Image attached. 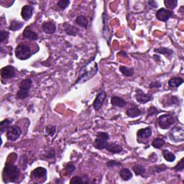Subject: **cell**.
<instances>
[{
  "instance_id": "obj_10",
  "label": "cell",
  "mask_w": 184,
  "mask_h": 184,
  "mask_svg": "<svg viewBox=\"0 0 184 184\" xmlns=\"http://www.w3.org/2000/svg\"><path fill=\"white\" fill-rule=\"evenodd\" d=\"M135 99L140 104H146L148 101L152 100V96L150 94H145L141 89H137L136 90V94H135Z\"/></svg>"
},
{
  "instance_id": "obj_12",
  "label": "cell",
  "mask_w": 184,
  "mask_h": 184,
  "mask_svg": "<svg viewBox=\"0 0 184 184\" xmlns=\"http://www.w3.org/2000/svg\"><path fill=\"white\" fill-rule=\"evenodd\" d=\"M42 28L44 32H45L46 34H53L55 33L56 31V26L55 24L52 21H48V22H43V25H42Z\"/></svg>"
},
{
  "instance_id": "obj_25",
  "label": "cell",
  "mask_w": 184,
  "mask_h": 184,
  "mask_svg": "<svg viewBox=\"0 0 184 184\" xmlns=\"http://www.w3.org/2000/svg\"><path fill=\"white\" fill-rule=\"evenodd\" d=\"M23 26H24V23L23 22L17 20H13L11 22L9 29L12 30V31H17V30H20Z\"/></svg>"
},
{
  "instance_id": "obj_23",
  "label": "cell",
  "mask_w": 184,
  "mask_h": 184,
  "mask_svg": "<svg viewBox=\"0 0 184 184\" xmlns=\"http://www.w3.org/2000/svg\"><path fill=\"white\" fill-rule=\"evenodd\" d=\"M78 29L77 27L73 26V25H65V32H66L67 35L72 36H76L78 32Z\"/></svg>"
},
{
  "instance_id": "obj_37",
  "label": "cell",
  "mask_w": 184,
  "mask_h": 184,
  "mask_svg": "<svg viewBox=\"0 0 184 184\" xmlns=\"http://www.w3.org/2000/svg\"><path fill=\"white\" fill-rule=\"evenodd\" d=\"M65 170H66L67 176H71V175L73 173V172L76 170V166L73 164L72 163H68L65 167Z\"/></svg>"
},
{
  "instance_id": "obj_40",
  "label": "cell",
  "mask_w": 184,
  "mask_h": 184,
  "mask_svg": "<svg viewBox=\"0 0 184 184\" xmlns=\"http://www.w3.org/2000/svg\"><path fill=\"white\" fill-rule=\"evenodd\" d=\"M183 160H184V159L183 158H182V159H181L180 161H179V163L178 164H177L176 166L174 167V170L176 171H183V168H184V164H183Z\"/></svg>"
},
{
  "instance_id": "obj_7",
  "label": "cell",
  "mask_w": 184,
  "mask_h": 184,
  "mask_svg": "<svg viewBox=\"0 0 184 184\" xmlns=\"http://www.w3.org/2000/svg\"><path fill=\"white\" fill-rule=\"evenodd\" d=\"M21 134H22V130L18 126L10 127L7 130V137L9 140L12 142L19 139Z\"/></svg>"
},
{
  "instance_id": "obj_17",
  "label": "cell",
  "mask_w": 184,
  "mask_h": 184,
  "mask_svg": "<svg viewBox=\"0 0 184 184\" xmlns=\"http://www.w3.org/2000/svg\"><path fill=\"white\" fill-rule=\"evenodd\" d=\"M46 175H47V170L43 167H37L32 172V176L37 179L44 178L46 176Z\"/></svg>"
},
{
  "instance_id": "obj_39",
  "label": "cell",
  "mask_w": 184,
  "mask_h": 184,
  "mask_svg": "<svg viewBox=\"0 0 184 184\" xmlns=\"http://www.w3.org/2000/svg\"><path fill=\"white\" fill-rule=\"evenodd\" d=\"M70 183H71V184H73V183H84V181H83V178H81V177L76 176L73 177V178H71Z\"/></svg>"
},
{
  "instance_id": "obj_3",
  "label": "cell",
  "mask_w": 184,
  "mask_h": 184,
  "mask_svg": "<svg viewBox=\"0 0 184 184\" xmlns=\"http://www.w3.org/2000/svg\"><path fill=\"white\" fill-rule=\"evenodd\" d=\"M109 134L106 132H99L97 133V138L94 143V147L98 150H104L106 149L107 144H108Z\"/></svg>"
},
{
  "instance_id": "obj_18",
  "label": "cell",
  "mask_w": 184,
  "mask_h": 184,
  "mask_svg": "<svg viewBox=\"0 0 184 184\" xmlns=\"http://www.w3.org/2000/svg\"><path fill=\"white\" fill-rule=\"evenodd\" d=\"M111 103L114 106L121 107V108H123V107H125L127 105V102L125 101L124 99L120 97H115V96L111 97Z\"/></svg>"
},
{
  "instance_id": "obj_34",
  "label": "cell",
  "mask_w": 184,
  "mask_h": 184,
  "mask_svg": "<svg viewBox=\"0 0 184 184\" xmlns=\"http://www.w3.org/2000/svg\"><path fill=\"white\" fill-rule=\"evenodd\" d=\"M28 96H29L28 91L20 89L17 92V94H16V98H17V99H25L28 97Z\"/></svg>"
},
{
  "instance_id": "obj_11",
  "label": "cell",
  "mask_w": 184,
  "mask_h": 184,
  "mask_svg": "<svg viewBox=\"0 0 184 184\" xmlns=\"http://www.w3.org/2000/svg\"><path fill=\"white\" fill-rule=\"evenodd\" d=\"M2 78L4 79L12 78L15 76V69L12 66H7L1 69Z\"/></svg>"
},
{
  "instance_id": "obj_43",
  "label": "cell",
  "mask_w": 184,
  "mask_h": 184,
  "mask_svg": "<svg viewBox=\"0 0 184 184\" xmlns=\"http://www.w3.org/2000/svg\"><path fill=\"white\" fill-rule=\"evenodd\" d=\"M153 169L155 170L156 173H160V172L165 171V170L167 169V167L165 166V165H157V166H155L153 167Z\"/></svg>"
},
{
  "instance_id": "obj_2",
  "label": "cell",
  "mask_w": 184,
  "mask_h": 184,
  "mask_svg": "<svg viewBox=\"0 0 184 184\" xmlns=\"http://www.w3.org/2000/svg\"><path fill=\"white\" fill-rule=\"evenodd\" d=\"M20 175V169L13 164L7 163L3 170V181L4 183L15 182Z\"/></svg>"
},
{
  "instance_id": "obj_45",
  "label": "cell",
  "mask_w": 184,
  "mask_h": 184,
  "mask_svg": "<svg viewBox=\"0 0 184 184\" xmlns=\"http://www.w3.org/2000/svg\"><path fill=\"white\" fill-rule=\"evenodd\" d=\"M55 156V150H53V149H51V150L48 151L47 154H46L45 157L47 158H50V159H51V158H54Z\"/></svg>"
},
{
  "instance_id": "obj_21",
  "label": "cell",
  "mask_w": 184,
  "mask_h": 184,
  "mask_svg": "<svg viewBox=\"0 0 184 184\" xmlns=\"http://www.w3.org/2000/svg\"><path fill=\"white\" fill-rule=\"evenodd\" d=\"M183 83V78H181L180 77H174L170 79L168 81V85L169 87H174V88H177L182 84Z\"/></svg>"
},
{
  "instance_id": "obj_26",
  "label": "cell",
  "mask_w": 184,
  "mask_h": 184,
  "mask_svg": "<svg viewBox=\"0 0 184 184\" xmlns=\"http://www.w3.org/2000/svg\"><path fill=\"white\" fill-rule=\"evenodd\" d=\"M154 51L155 53H159V54H163L166 55V56L171 57L172 55L173 54V51L171 50V49L167 48H155Z\"/></svg>"
},
{
  "instance_id": "obj_5",
  "label": "cell",
  "mask_w": 184,
  "mask_h": 184,
  "mask_svg": "<svg viewBox=\"0 0 184 184\" xmlns=\"http://www.w3.org/2000/svg\"><path fill=\"white\" fill-rule=\"evenodd\" d=\"M169 137L175 143H181L184 140V130L182 127H174L169 132Z\"/></svg>"
},
{
  "instance_id": "obj_42",
  "label": "cell",
  "mask_w": 184,
  "mask_h": 184,
  "mask_svg": "<svg viewBox=\"0 0 184 184\" xmlns=\"http://www.w3.org/2000/svg\"><path fill=\"white\" fill-rule=\"evenodd\" d=\"M106 165L107 167H113L120 166V165H122V163L117 161H115V160H109V162H107Z\"/></svg>"
},
{
  "instance_id": "obj_33",
  "label": "cell",
  "mask_w": 184,
  "mask_h": 184,
  "mask_svg": "<svg viewBox=\"0 0 184 184\" xmlns=\"http://www.w3.org/2000/svg\"><path fill=\"white\" fill-rule=\"evenodd\" d=\"M164 4L165 6L166 7L167 9L173 10V9H175L177 7L178 1H177V0H165Z\"/></svg>"
},
{
  "instance_id": "obj_9",
  "label": "cell",
  "mask_w": 184,
  "mask_h": 184,
  "mask_svg": "<svg viewBox=\"0 0 184 184\" xmlns=\"http://www.w3.org/2000/svg\"><path fill=\"white\" fill-rule=\"evenodd\" d=\"M106 99V94L104 91L99 92V94L97 95L96 98H95L94 102H93V106L96 110H99L103 105L104 101Z\"/></svg>"
},
{
  "instance_id": "obj_47",
  "label": "cell",
  "mask_w": 184,
  "mask_h": 184,
  "mask_svg": "<svg viewBox=\"0 0 184 184\" xmlns=\"http://www.w3.org/2000/svg\"><path fill=\"white\" fill-rule=\"evenodd\" d=\"M103 23H104V25H106V17H105V16H103ZM105 30H106V26H104L103 31L105 32Z\"/></svg>"
},
{
  "instance_id": "obj_29",
  "label": "cell",
  "mask_w": 184,
  "mask_h": 184,
  "mask_svg": "<svg viewBox=\"0 0 184 184\" xmlns=\"http://www.w3.org/2000/svg\"><path fill=\"white\" fill-rule=\"evenodd\" d=\"M120 71L123 75L127 76V77L133 76V74L134 73L133 68H127L126 66H120Z\"/></svg>"
},
{
  "instance_id": "obj_31",
  "label": "cell",
  "mask_w": 184,
  "mask_h": 184,
  "mask_svg": "<svg viewBox=\"0 0 184 184\" xmlns=\"http://www.w3.org/2000/svg\"><path fill=\"white\" fill-rule=\"evenodd\" d=\"M163 103L166 104L164 106H168L173 105V104H178L180 103V101H179V99L178 97L175 96H171L170 97V98H168V99H167V101H166V102H163Z\"/></svg>"
},
{
  "instance_id": "obj_35",
  "label": "cell",
  "mask_w": 184,
  "mask_h": 184,
  "mask_svg": "<svg viewBox=\"0 0 184 184\" xmlns=\"http://www.w3.org/2000/svg\"><path fill=\"white\" fill-rule=\"evenodd\" d=\"M70 4V1L69 0H60L57 2V5L59 8H60V10H66L67 7Z\"/></svg>"
},
{
  "instance_id": "obj_8",
  "label": "cell",
  "mask_w": 184,
  "mask_h": 184,
  "mask_svg": "<svg viewBox=\"0 0 184 184\" xmlns=\"http://www.w3.org/2000/svg\"><path fill=\"white\" fill-rule=\"evenodd\" d=\"M173 15V12L172 11L166 10L165 8H161L158 10L156 13V17L157 19L162 22H167L172 16Z\"/></svg>"
},
{
  "instance_id": "obj_19",
  "label": "cell",
  "mask_w": 184,
  "mask_h": 184,
  "mask_svg": "<svg viewBox=\"0 0 184 184\" xmlns=\"http://www.w3.org/2000/svg\"><path fill=\"white\" fill-rule=\"evenodd\" d=\"M141 110L137 107H131V108L128 109L126 111L127 115L131 118L137 117L141 115Z\"/></svg>"
},
{
  "instance_id": "obj_14",
  "label": "cell",
  "mask_w": 184,
  "mask_h": 184,
  "mask_svg": "<svg viewBox=\"0 0 184 184\" xmlns=\"http://www.w3.org/2000/svg\"><path fill=\"white\" fill-rule=\"evenodd\" d=\"M106 149L109 152L113 153V154H116V153H120L122 152L123 148L122 145H119L117 143H108Z\"/></svg>"
},
{
  "instance_id": "obj_28",
  "label": "cell",
  "mask_w": 184,
  "mask_h": 184,
  "mask_svg": "<svg viewBox=\"0 0 184 184\" xmlns=\"http://www.w3.org/2000/svg\"><path fill=\"white\" fill-rule=\"evenodd\" d=\"M132 170H133L134 173H135L136 176H143L144 174L145 173L146 170L143 165H135L132 167Z\"/></svg>"
},
{
  "instance_id": "obj_36",
  "label": "cell",
  "mask_w": 184,
  "mask_h": 184,
  "mask_svg": "<svg viewBox=\"0 0 184 184\" xmlns=\"http://www.w3.org/2000/svg\"><path fill=\"white\" fill-rule=\"evenodd\" d=\"M56 127L55 126H47L45 127V135L53 136L54 135Z\"/></svg>"
},
{
  "instance_id": "obj_38",
  "label": "cell",
  "mask_w": 184,
  "mask_h": 184,
  "mask_svg": "<svg viewBox=\"0 0 184 184\" xmlns=\"http://www.w3.org/2000/svg\"><path fill=\"white\" fill-rule=\"evenodd\" d=\"M160 111L158 110L157 108H155L154 106H151L150 108H149L148 111V116H147V118H148L149 116H151L153 115H156L159 113Z\"/></svg>"
},
{
  "instance_id": "obj_24",
  "label": "cell",
  "mask_w": 184,
  "mask_h": 184,
  "mask_svg": "<svg viewBox=\"0 0 184 184\" xmlns=\"http://www.w3.org/2000/svg\"><path fill=\"white\" fill-rule=\"evenodd\" d=\"M32 83V80L30 78L24 79V80H22L20 83V89L29 91L30 89V88H31Z\"/></svg>"
},
{
  "instance_id": "obj_32",
  "label": "cell",
  "mask_w": 184,
  "mask_h": 184,
  "mask_svg": "<svg viewBox=\"0 0 184 184\" xmlns=\"http://www.w3.org/2000/svg\"><path fill=\"white\" fill-rule=\"evenodd\" d=\"M165 142L163 139L155 138L154 140L153 141L152 145H153V148L159 149V148H161L162 147L165 145Z\"/></svg>"
},
{
  "instance_id": "obj_20",
  "label": "cell",
  "mask_w": 184,
  "mask_h": 184,
  "mask_svg": "<svg viewBox=\"0 0 184 184\" xmlns=\"http://www.w3.org/2000/svg\"><path fill=\"white\" fill-rule=\"evenodd\" d=\"M120 176L122 180L127 181L132 178V173L128 168H122L120 172Z\"/></svg>"
},
{
  "instance_id": "obj_30",
  "label": "cell",
  "mask_w": 184,
  "mask_h": 184,
  "mask_svg": "<svg viewBox=\"0 0 184 184\" xmlns=\"http://www.w3.org/2000/svg\"><path fill=\"white\" fill-rule=\"evenodd\" d=\"M163 153L165 160H167V162H173L176 160V156H175L173 153L170 152L168 150H164Z\"/></svg>"
},
{
  "instance_id": "obj_44",
  "label": "cell",
  "mask_w": 184,
  "mask_h": 184,
  "mask_svg": "<svg viewBox=\"0 0 184 184\" xmlns=\"http://www.w3.org/2000/svg\"><path fill=\"white\" fill-rule=\"evenodd\" d=\"M162 87V83L160 82V81H154V82H152L150 83L149 85V88H160Z\"/></svg>"
},
{
  "instance_id": "obj_41",
  "label": "cell",
  "mask_w": 184,
  "mask_h": 184,
  "mask_svg": "<svg viewBox=\"0 0 184 184\" xmlns=\"http://www.w3.org/2000/svg\"><path fill=\"white\" fill-rule=\"evenodd\" d=\"M9 37V32L7 31H4V30H2L0 32V42L1 43H3L4 40H6Z\"/></svg>"
},
{
  "instance_id": "obj_16",
  "label": "cell",
  "mask_w": 184,
  "mask_h": 184,
  "mask_svg": "<svg viewBox=\"0 0 184 184\" xmlns=\"http://www.w3.org/2000/svg\"><path fill=\"white\" fill-rule=\"evenodd\" d=\"M22 35L23 38L30 40H37L38 39V35L35 32L32 31L29 27H26V29H25L24 32L22 33Z\"/></svg>"
},
{
  "instance_id": "obj_15",
  "label": "cell",
  "mask_w": 184,
  "mask_h": 184,
  "mask_svg": "<svg viewBox=\"0 0 184 184\" xmlns=\"http://www.w3.org/2000/svg\"><path fill=\"white\" fill-rule=\"evenodd\" d=\"M137 138L139 139H148L152 135V129L150 127H148L144 129H140L137 131Z\"/></svg>"
},
{
  "instance_id": "obj_13",
  "label": "cell",
  "mask_w": 184,
  "mask_h": 184,
  "mask_svg": "<svg viewBox=\"0 0 184 184\" xmlns=\"http://www.w3.org/2000/svg\"><path fill=\"white\" fill-rule=\"evenodd\" d=\"M33 7L30 5H25L22 8V12H21V15H22L23 19L25 21L30 20V18L33 15Z\"/></svg>"
},
{
  "instance_id": "obj_6",
  "label": "cell",
  "mask_w": 184,
  "mask_h": 184,
  "mask_svg": "<svg viewBox=\"0 0 184 184\" xmlns=\"http://www.w3.org/2000/svg\"><path fill=\"white\" fill-rule=\"evenodd\" d=\"M158 125L161 129L166 130L173 125L175 122L174 117L171 115H163L158 117Z\"/></svg>"
},
{
  "instance_id": "obj_46",
  "label": "cell",
  "mask_w": 184,
  "mask_h": 184,
  "mask_svg": "<svg viewBox=\"0 0 184 184\" xmlns=\"http://www.w3.org/2000/svg\"><path fill=\"white\" fill-rule=\"evenodd\" d=\"M148 4H149V5L151 6L153 8H157L158 6V4L157 2H155V1H149L148 2Z\"/></svg>"
},
{
  "instance_id": "obj_4",
  "label": "cell",
  "mask_w": 184,
  "mask_h": 184,
  "mask_svg": "<svg viewBox=\"0 0 184 184\" xmlns=\"http://www.w3.org/2000/svg\"><path fill=\"white\" fill-rule=\"evenodd\" d=\"M15 55L20 60H26L30 57V48L25 44H19L15 48Z\"/></svg>"
},
{
  "instance_id": "obj_27",
  "label": "cell",
  "mask_w": 184,
  "mask_h": 184,
  "mask_svg": "<svg viewBox=\"0 0 184 184\" xmlns=\"http://www.w3.org/2000/svg\"><path fill=\"white\" fill-rule=\"evenodd\" d=\"M12 123V120L10 119H6L3 121H2L1 124H0V129H1V134H3L4 131L7 130V129L10 127V125Z\"/></svg>"
},
{
  "instance_id": "obj_1",
  "label": "cell",
  "mask_w": 184,
  "mask_h": 184,
  "mask_svg": "<svg viewBox=\"0 0 184 184\" xmlns=\"http://www.w3.org/2000/svg\"><path fill=\"white\" fill-rule=\"evenodd\" d=\"M98 72V65L96 62L94 61V59L91 60L87 64H85L82 68L80 69L79 75L76 81V83H83L90 80L96 75Z\"/></svg>"
},
{
  "instance_id": "obj_22",
  "label": "cell",
  "mask_w": 184,
  "mask_h": 184,
  "mask_svg": "<svg viewBox=\"0 0 184 184\" xmlns=\"http://www.w3.org/2000/svg\"><path fill=\"white\" fill-rule=\"evenodd\" d=\"M76 24L79 25V26L87 28L88 25V20L87 18V17H85V16L83 15L78 16L76 19Z\"/></svg>"
}]
</instances>
